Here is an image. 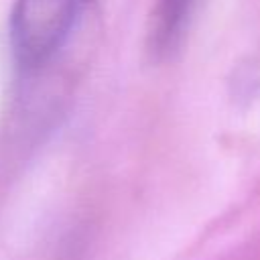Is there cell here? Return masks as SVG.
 I'll return each instance as SVG.
<instances>
[{"instance_id":"cell-1","label":"cell","mask_w":260,"mask_h":260,"mask_svg":"<svg viewBox=\"0 0 260 260\" xmlns=\"http://www.w3.org/2000/svg\"><path fill=\"white\" fill-rule=\"evenodd\" d=\"M89 0H14L8 18L12 57L24 71L45 67L69 41Z\"/></svg>"},{"instance_id":"cell-2","label":"cell","mask_w":260,"mask_h":260,"mask_svg":"<svg viewBox=\"0 0 260 260\" xmlns=\"http://www.w3.org/2000/svg\"><path fill=\"white\" fill-rule=\"evenodd\" d=\"M197 0H154L146 22V51L154 61L173 57L183 45Z\"/></svg>"}]
</instances>
